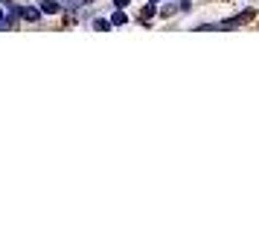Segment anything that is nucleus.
<instances>
[{"label": "nucleus", "mask_w": 259, "mask_h": 250, "mask_svg": "<svg viewBox=\"0 0 259 250\" xmlns=\"http://www.w3.org/2000/svg\"><path fill=\"white\" fill-rule=\"evenodd\" d=\"M17 15H20L23 20H38V17H41V9H35V6H20Z\"/></svg>", "instance_id": "1"}, {"label": "nucleus", "mask_w": 259, "mask_h": 250, "mask_svg": "<svg viewBox=\"0 0 259 250\" xmlns=\"http://www.w3.org/2000/svg\"><path fill=\"white\" fill-rule=\"evenodd\" d=\"M61 12V3L55 0H41V15H58Z\"/></svg>", "instance_id": "2"}, {"label": "nucleus", "mask_w": 259, "mask_h": 250, "mask_svg": "<svg viewBox=\"0 0 259 250\" xmlns=\"http://www.w3.org/2000/svg\"><path fill=\"white\" fill-rule=\"evenodd\" d=\"M125 23H128L125 9H117V12H114V17H111V26H125Z\"/></svg>", "instance_id": "3"}, {"label": "nucleus", "mask_w": 259, "mask_h": 250, "mask_svg": "<svg viewBox=\"0 0 259 250\" xmlns=\"http://www.w3.org/2000/svg\"><path fill=\"white\" fill-rule=\"evenodd\" d=\"M93 29H99V32H108V29H111V20H105V17H96V20H93Z\"/></svg>", "instance_id": "4"}, {"label": "nucleus", "mask_w": 259, "mask_h": 250, "mask_svg": "<svg viewBox=\"0 0 259 250\" xmlns=\"http://www.w3.org/2000/svg\"><path fill=\"white\" fill-rule=\"evenodd\" d=\"M155 17V6H143V12H140V20L146 23V20H152Z\"/></svg>", "instance_id": "5"}, {"label": "nucleus", "mask_w": 259, "mask_h": 250, "mask_svg": "<svg viewBox=\"0 0 259 250\" xmlns=\"http://www.w3.org/2000/svg\"><path fill=\"white\" fill-rule=\"evenodd\" d=\"M128 3H131V0H114V6H117V9H125Z\"/></svg>", "instance_id": "6"}, {"label": "nucleus", "mask_w": 259, "mask_h": 250, "mask_svg": "<svg viewBox=\"0 0 259 250\" xmlns=\"http://www.w3.org/2000/svg\"><path fill=\"white\" fill-rule=\"evenodd\" d=\"M152 3H157V0H152Z\"/></svg>", "instance_id": "7"}]
</instances>
